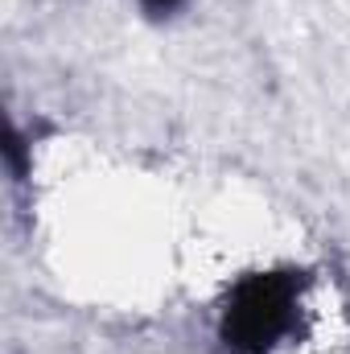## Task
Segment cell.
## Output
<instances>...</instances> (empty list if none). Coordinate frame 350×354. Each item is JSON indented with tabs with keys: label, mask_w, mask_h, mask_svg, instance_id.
Segmentation results:
<instances>
[{
	"label": "cell",
	"mask_w": 350,
	"mask_h": 354,
	"mask_svg": "<svg viewBox=\"0 0 350 354\" xmlns=\"http://www.w3.org/2000/svg\"><path fill=\"white\" fill-rule=\"evenodd\" d=\"M297 313V280L284 272L252 276L235 288L223 313V342L235 354H268L293 326Z\"/></svg>",
	"instance_id": "cell-1"
},
{
	"label": "cell",
	"mask_w": 350,
	"mask_h": 354,
	"mask_svg": "<svg viewBox=\"0 0 350 354\" xmlns=\"http://www.w3.org/2000/svg\"><path fill=\"white\" fill-rule=\"evenodd\" d=\"M140 4H145L149 17H169V12L177 8V0H140Z\"/></svg>",
	"instance_id": "cell-2"
}]
</instances>
